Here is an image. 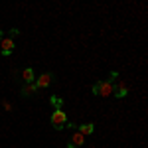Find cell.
I'll return each mask as SVG.
<instances>
[{
    "mask_svg": "<svg viewBox=\"0 0 148 148\" xmlns=\"http://www.w3.org/2000/svg\"><path fill=\"white\" fill-rule=\"evenodd\" d=\"M2 42V49H0V53L4 57L12 56V51H14V40H10V38H6V40H0Z\"/></svg>",
    "mask_w": 148,
    "mask_h": 148,
    "instance_id": "cell-5",
    "label": "cell"
},
{
    "mask_svg": "<svg viewBox=\"0 0 148 148\" xmlns=\"http://www.w3.org/2000/svg\"><path fill=\"white\" fill-rule=\"evenodd\" d=\"M53 77H56V75H53L51 71H47V73H42V75H40V77L34 81L36 89H47V87L53 83Z\"/></svg>",
    "mask_w": 148,
    "mask_h": 148,
    "instance_id": "cell-3",
    "label": "cell"
},
{
    "mask_svg": "<svg viewBox=\"0 0 148 148\" xmlns=\"http://www.w3.org/2000/svg\"><path fill=\"white\" fill-rule=\"evenodd\" d=\"M93 95H97V97H109V95H113V81L111 79H105V81H97L95 85H93Z\"/></svg>",
    "mask_w": 148,
    "mask_h": 148,
    "instance_id": "cell-1",
    "label": "cell"
},
{
    "mask_svg": "<svg viewBox=\"0 0 148 148\" xmlns=\"http://www.w3.org/2000/svg\"><path fill=\"white\" fill-rule=\"evenodd\" d=\"M69 144H73L75 148H81L83 144H85V136H83L81 132H77V130H75V132L71 134V138H69Z\"/></svg>",
    "mask_w": 148,
    "mask_h": 148,
    "instance_id": "cell-8",
    "label": "cell"
},
{
    "mask_svg": "<svg viewBox=\"0 0 148 148\" xmlns=\"http://www.w3.org/2000/svg\"><path fill=\"white\" fill-rule=\"evenodd\" d=\"M22 79H24V83H34V81H36L34 69H32V67H26V69L22 71Z\"/></svg>",
    "mask_w": 148,
    "mask_h": 148,
    "instance_id": "cell-9",
    "label": "cell"
},
{
    "mask_svg": "<svg viewBox=\"0 0 148 148\" xmlns=\"http://www.w3.org/2000/svg\"><path fill=\"white\" fill-rule=\"evenodd\" d=\"M113 95L116 99H125L126 95H128V83L126 81H119V83H113Z\"/></svg>",
    "mask_w": 148,
    "mask_h": 148,
    "instance_id": "cell-4",
    "label": "cell"
},
{
    "mask_svg": "<svg viewBox=\"0 0 148 148\" xmlns=\"http://www.w3.org/2000/svg\"><path fill=\"white\" fill-rule=\"evenodd\" d=\"M67 148H75V146H73V144H69V142H67Z\"/></svg>",
    "mask_w": 148,
    "mask_h": 148,
    "instance_id": "cell-14",
    "label": "cell"
},
{
    "mask_svg": "<svg viewBox=\"0 0 148 148\" xmlns=\"http://www.w3.org/2000/svg\"><path fill=\"white\" fill-rule=\"evenodd\" d=\"M20 93H22V97H26V99H30V97H34L36 93H38V89H36L34 83H24L22 89H20Z\"/></svg>",
    "mask_w": 148,
    "mask_h": 148,
    "instance_id": "cell-6",
    "label": "cell"
},
{
    "mask_svg": "<svg viewBox=\"0 0 148 148\" xmlns=\"http://www.w3.org/2000/svg\"><path fill=\"white\" fill-rule=\"evenodd\" d=\"M2 105H4V109H6V111H12V105H10V103H8V101H4V103H2Z\"/></svg>",
    "mask_w": 148,
    "mask_h": 148,
    "instance_id": "cell-13",
    "label": "cell"
},
{
    "mask_svg": "<svg viewBox=\"0 0 148 148\" xmlns=\"http://www.w3.org/2000/svg\"><path fill=\"white\" fill-rule=\"evenodd\" d=\"M63 128H69V130H75V128H77V125H75V123H69V121H67Z\"/></svg>",
    "mask_w": 148,
    "mask_h": 148,
    "instance_id": "cell-12",
    "label": "cell"
},
{
    "mask_svg": "<svg viewBox=\"0 0 148 148\" xmlns=\"http://www.w3.org/2000/svg\"><path fill=\"white\" fill-rule=\"evenodd\" d=\"M16 36H20V30H18V28H12V30H10V40H12V38H16Z\"/></svg>",
    "mask_w": 148,
    "mask_h": 148,
    "instance_id": "cell-11",
    "label": "cell"
},
{
    "mask_svg": "<svg viewBox=\"0 0 148 148\" xmlns=\"http://www.w3.org/2000/svg\"><path fill=\"white\" fill-rule=\"evenodd\" d=\"M77 132H81L83 136H91L95 132V125L93 123H83V125H77Z\"/></svg>",
    "mask_w": 148,
    "mask_h": 148,
    "instance_id": "cell-7",
    "label": "cell"
},
{
    "mask_svg": "<svg viewBox=\"0 0 148 148\" xmlns=\"http://www.w3.org/2000/svg\"><path fill=\"white\" fill-rule=\"evenodd\" d=\"M49 123H51V126L56 128V130H63V126H65V123H67V113L65 111H53L51 113V116H49Z\"/></svg>",
    "mask_w": 148,
    "mask_h": 148,
    "instance_id": "cell-2",
    "label": "cell"
},
{
    "mask_svg": "<svg viewBox=\"0 0 148 148\" xmlns=\"http://www.w3.org/2000/svg\"><path fill=\"white\" fill-rule=\"evenodd\" d=\"M2 36H4V32H2V30H0V40H2Z\"/></svg>",
    "mask_w": 148,
    "mask_h": 148,
    "instance_id": "cell-15",
    "label": "cell"
},
{
    "mask_svg": "<svg viewBox=\"0 0 148 148\" xmlns=\"http://www.w3.org/2000/svg\"><path fill=\"white\" fill-rule=\"evenodd\" d=\"M49 103H51V107H53L56 111H59V109L63 107V99L57 97V95H51V97H49Z\"/></svg>",
    "mask_w": 148,
    "mask_h": 148,
    "instance_id": "cell-10",
    "label": "cell"
}]
</instances>
